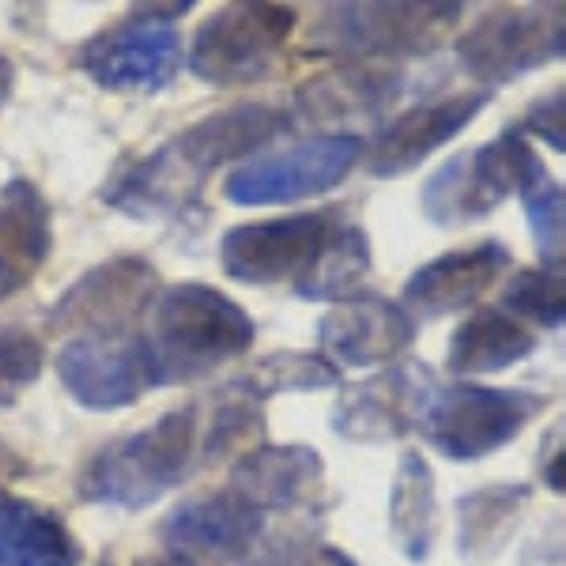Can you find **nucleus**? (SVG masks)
Returning a JSON list of instances; mask_svg holds the SVG:
<instances>
[{"instance_id": "obj_1", "label": "nucleus", "mask_w": 566, "mask_h": 566, "mask_svg": "<svg viewBox=\"0 0 566 566\" xmlns=\"http://www.w3.org/2000/svg\"><path fill=\"white\" fill-rule=\"evenodd\" d=\"M291 129V114L264 103H239L200 117L163 148L122 163L103 186V205L133 219L186 216L208 178L227 163L253 159L264 144Z\"/></svg>"}, {"instance_id": "obj_2", "label": "nucleus", "mask_w": 566, "mask_h": 566, "mask_svg": "<svg viewBox=\"0 0 566 566\" xmlns=\"http://www.w3.org/2000/svg\"><path fill=\"white\" fill-rule=\"evenodd\" d=\"M253 336V317L231 295L193 280L155 291L136 340L151 386H189L250 352Z\"/></svg>"}, {"instance_id": "obj_3", "label": "nucleus", "mask_w": 566, "mask_h": 566, "mask_svg": "<svg viewBox=\"0 0 566 566\" xmlns=\"http://www.w3.org/2000/svg\"><path fill=\"white\" fill-rule=\"evenodd\" d=\"M200 446V416L193 405H178L148 427L98 446L84 461L76 495L95 506L148 510L193 476Z\"/></svg>"}, {"instance_id": "obj_4", "label": "nucleus", "mask_w": 566, "mask_h": 566, "mask_svg": "<svg viewBox=\"0 0 566 566\" xmlns=\"http://www.w3.org/2000/svg\"><path fill=\"white\" fill-rule=\"evenodd\" d=\"M552 178L522 129H502L491 144L453 155L423 181V216L434 227H469L488 219L506 197H525Z\"/></svg>"}, {"instance_id": "obj_5", "label": "nucleus", "mask_w": 566, "mask_h": 566, "mask_svg": "<svg viewBox=\"0 0 566 566\" xmlns=\"http://www.w3.org/2000/svg\"><path fill=\"white\" fill-rule=\"evenodd\" d=\"M461 15L464 4H325L310 23L306 45L359 65L408 61L434 53Z\"/></svg>"}, {"instance_id": "obj_6", "label": "nucleus", "mask_w": 566, "mask_h": 566, "mask_svg": "<svg viewBox=\"0 0 566 566\" xmlns=\"http://www.w3.org/2000/svg\"><path fill=\"white\" fill-rule=\"evenodd\" d=\"M193 8L181 4H136L122 23L91 34L76 53V69L91 84L117 95H159L175 84L181 69V34L175 20Z\"/></svg>"}, {"instance_id": "obj_7", "label": "nucleus", "mask_w": 566, "mask_h": 566, "mask_svg": "<svg viewBox=\"0 0 566 566\" xmlns=\"http://www.w3.org/2000/svg\"><path fill=\"white\" fill-rule=\"evenodd\" d=\"M547 405H552L547 392L458 381V386H434L416 427L442 458L483 461L514 442Z\"/></svg>"}, {"instance_id": "obj_8", "label": "nucleus", "mask_w": 566, "mask_h": 566, "mask_svg": "<svg viewBox=\"0 0 566 566\" xmlns=\"http://www.w3.org/2000/svg\"><path fill=\"white\" fill-rule=\"evenodd\" d=\"M295 23L291 4L242 0L216 8L189 42V72L212 87L261 84L276 72Z\"/></svg>"}, {"instance_id": "obj_9", "label": "nucleus", "mask_w": 566, "mask_h": 566, "mask_svg": "<svg viewBox=\"0 0 566 566\" xmlns=\"http://www.w3.org/2000/svg\"><path fill=\"white\" fill-rule=\"evenodd\" d=\"M363 148L367 144L352 133L310 136L280 155L245 159L242 167H234L223 181V197L239 208H269L333 193L363 163Z\"/></svg>"}, {"instance_id": "obj_10", "label": "nucleus", "mask_w": 566, "mask_h": 566, "mask_svg": "<svg viewBox=\"0 0 566 566\" xmlns=\"http://www.w3.org/2000/svg\"><path fill=\"white\" fill-rule=\"evenodd\" d=\"M563 4L491 8L458 39V61L480 84H514L563 57Z\"/></svg>"}, {"instance_id": "obj_11", "label": "nucleus", "mask_w": 566, "mask_h": 566, "mask_svg": "<svg viewBox=\"0 0 566 566\" xmlns=\"http://www.w3.org/2000/svg\"><path fill=\"white\" fill-rule=\"evenodd\" d=\"M333 223V212H298L239 223L219 239V264L227 276L250 283V287L298 283L322 253Z\"/></svg>"}, {"instance_id": "obj_12", "label": "nucleus", "mask_w": 566, "mask_h": 566, "mask_svg": "<svg viewBox=\"0 0 566 566\" xmlns=\"http://www.w3.org/2000/svg\"><path fill=\"white\" fill-rule=\"evenodd\" d=\"M159 272L136 253H117L87 269L50 310L53 333H129L151 306Z\"/></svg>"}, {"instance_id": "obj_13", "label": "nucleus", "mask_w": 566, "mask_h": 566, "mask_svg": "<svg viewBox=\"0 0 566 566\" xmlns=\"http://www.w3.org/2000/svg\"><path fill=\"white\" fill-rule=\"evenodd\" d=\"M434 374L423 363H400L378 378L340 386L333 408V431L359 446H386L416 431L419 412L434 392Z\"/></svg>"}, {"instance_id": "obj_14", "label": "nucleus", "mask_w": 566, "mask_h": 566, "mask_svg": "<svg viewBox=\"0 0 566 566\" xmlns=\"http://www.w3.org/2000/svg\"><path fill=\"white\" fill-rule=\"evenodd\" d=\"M61 386L91 412L129 408L151 389L136 333H76L57 355Z\"/></svg>"}, {"instance_id": "obj_15", "label": "nucleus", "mask_w": 566, "mask_h": 566, "mask_svg": "<svg viewBox=\"0 0 566 566\" xmlns=\"http://www.w3.org/2000/svg\"><path fill=\"white\" fill-rule=\"evenodd\" d=\"M416 340V317L400 303L381 295H355L317 322V355H325L336 370H370L400 359Z\"/></svg>"}, {"instance_id": "obj_16", "label": "nucleus", "mask_w": 566, "mask_h": 566, "mask_svg": "<svg viewBox=\"0 0 566 566\" xmlns=\"http://www.w3.org/2000/svg\"><path fill=\"white\" fill-rule=\"evenodd\" d=\"M488 103H491V91L480 87V91L442 98V103H423L405 109L389 125H381L378 136L370 140V148H363V163L381 181L412 175L438 148H446L453 136L469 129Z\"/></svg>"}, {"instance_id": "obj_17", "label": "nucleus", "mask_w": 566, "mask_h": 566, "mask_svg": "<svg viewBox=\"0 0 566 566\" xmlns=\"http://www.w3.org/2000/svg\"><path fill=\"white\" fill-rule=\"evenodd\" d=\"M264 514L242 502L234 491L186 499L163 517L159 541L189 559H242L258 544Z\"/></svg>"}, {"instance_id": "obj_18", "label": "nucleus", "mask_w": 566, "mask_h": 566, "mask_svg": "<svg viewBox=\"0 0 566 566\" xmlns=\"http://www.w3.org/2000/svg\"><path fill=\"white\" fill-rule=\"evenodd\" d=\"M510 269V250L502 242H476L469 250H450L419 264L405 283V306L419 317H446L476 306Z\"/></svg>"}, {"instance_id": "obj_19", "label": "nucleus", "mask_w": 566, "mask_h": 566, "mask_svg": "<svg viewBox=\"0 0 566 566\" xmlns=\"http://www.w3.org/2000/svg\"><path fill=\"white\" fill-rule=\"evenodd\" d=\"M325 483V461L310 446H253L231 469V483L242 502L258 514H291L310 506Z\"/></svg>"}, {"instance_id": "obj_20", "label": "nucleus", "mask_w": 566, "mask_h": 566, "mask_svg": "<svg viewBox=\"0 0 566 566\" xmlns=\"http://www.w3.org/2000/svg\"><path fill=\"white\" fill-rule=\"evenodd\" d=\"M50 245L53 227L42 189L27 178L0 186V303L20 295L39 276Z\"/></svg>"}, {"instance_id": "obj_21", "label": "nucleus", "mask_w": 566, "mask_h": 566, "mask_svg": "<svg viewBox=\"0 0 566 566\" xmlns=\"http://www.w3.org/2000/svg\"><path fill=\"white\" fill-rule=\"evenodd\" d=\"M528 483H483L458 499V552L469 566L495 563L522 528Z\"/></svg>"}, {"instance_id": "obj_22", "label": "nucleus", "mask_w": 566, "mask_h": 566, "mask_svg": "<svg viewBox=\"0 0 566 566\" xmlns=\"http://www.w3.org/2000/svg\"><path fill=\"white\" fill-rule=\"evenodd\" d=\"M536 348L533 328L510 317L499 306H483L472 317L453 328L450 352H446V370L453 378H480V374H499L514 363L528 359Z\"/></svg>"}, {"instance_id": "obj_23", "label": "nucleus", "mask_w": 566, "mask_h": 566, "mask_svg": "<svg viewBox=\"0 0 566 566\" xmlns=\"http://www.w3.org/2000/svg\"><path fill=\"white\" fill-rule=\"evenodd\" d=\"M76 536L50 510L0 491V566H80Z\"/></svg>"}, {"instance_id": "obj_24", "label": "nucleus", "mask_w": 566, "mask_h": 566, "mask_svg": "<svg viewBox=\"0 0 566 566\" xmlns=\"http://www.w3.org/2000/svg\"><path fill=\"white\" fill-rule=\"evenodd\" d=\"M389 533L397 552L408 563H427L438 536V502H434V472L419 450L400 453L397 476L389 491Z\"/></svg>"}, {"instance_id": "obj_25", "label": "nucleus", "mask_w": 566, "mask_h": 566, "mask_svg": "<svg viewBox=\"0 0 566 566\" xmlns=\"http://www.w3.org/2000/svg\"><path fill=\"white\" fill-rule=\"evenodd\" d=\"M400 95V80L378 69H336L298 87V109L310 122H340V117L381 114Z\"/></svg>"}, {"instance_id": "obj_26", "label": "nucleus", "mask_w": 566, "mask_h": 566, "mask_svg": "<svg viewBox=\"0 0 566 566\" xmlns=\"http://www.w3.org/2000/svg\"><path fill=\"white\" fill-rule=\"evenodd\" d=\"M374 272V250L359 223H333L322 253L310 272L295 283V295L306 303H344L363 295V283Z\"/></svg>"}, {"instance_id": "obj_27", "label": "nucleus", "mask_w": 566, "mask_h": 566, "mask_svg": "<svg viewBox=\"0 0 566 566\" xmlns=\"http://www.w3.org/2000/svg\"><path fill=\"white\" fill-rule=\"evenodd\" d=\"M231 389L253 400H269L280 392H317L340 386V370L317 352H272L253 363L250 370L227 381Z\"/></svg>"}, {"instance_id": "obj_28", "label": "nucleus", "mask_w": 566, "mask_h": 566, "mask_svg": "<svg viewBox=\"0 0 566 566\" xmlns=\"http://www.w3.org/2000/svg\"><path fill=\"white\" fill-rule=\"evenodd\" d=\"M219 408L208 423L205 438H200V461L205 464H216V461H227L234 453H250L253 446L264 438V412H261V400L245 397V392L223 386L219 392Z\"/></svg>"}, {"instance_id": "obj_29", "label": "nucleus", "mask_w": 566, "mask_h": 566, "mask_svg": "<svg viewBox=\"0 0 566 566\" xmlns=\"http://www.w3.org/2000/svg\"><path fill=\"white\" fill-rule=\"evenodd\" d=\"M517 322H533L541 328H563L566 314V291L559 272L544 269H522L514 280L502 287V306Z\"/></svg>"}, {"instance_id": "obj_30", "label": "nucleus", "mask_w": 566, "mask_h": 566, "mask_svg": "<svg viewBox=\"0 0 566 566\" xmlns=\"http://www.w3.org/2000/svg\"><path fill=\"white\" fill-rule=\"evenodd\" d=\"M42 340L23 325H0V408L20 405V397L42 378Z\"/></svg>"}, {"instance_id": "obj_31", "label": "nucleus", "mask_w": 566, "mask_h": 566, "mask_svg": "<svg viewBox=\"0 0 566 566\" xmlns=\"http://www.w3.org/2000/svg\"><path fill=\"white\" fill-rule=\"evenodd\" d=\"M528 231H533V245L541 253L544 272H559L563 276V239H566V200L563 186L555 178H547L544 186H536L533 193L522 197Z\"/></svg>"}, {"instance_id": "obj_32", "label": "nucleus", "mask_w": 566, "mask_h": 566, "mask_svg": "<svg viewBox=\"0 0 566 566\" xmlns=\"http://www.w3.org/2000/svg\"><path fill=\"white\" fill-rule=\"evenodd\" d=\"M522 133L525 136H541L544 144H552L555 151H566V129H563V87H555V95H544L528 106V114L522 117Z\"/></svg>"}, {"instance_id": "obj_33", "label": "nucleus", "mask_w": 566, "mask_h": 566, "mask_svg": "<svg viewBox=\"0 0 566 566\" xmlns=\"http://www.w3.org/2000/svg\"><path fill=\"white\" fill-rule=\"evenodd\" d=\"M291 566H355V559L348 552H340V547H314V552H306V555H298Z\"/></svg>"}, {"instance_id": "obj_34", "label": "nucleus", "mask_w": 566, "mask_h": 566, "mask_svg": "<svg viewBox=\"0 0 566 566\" xmlns=\"http://www.w3.org/2000/svg\"><path fill=\"white\" fill-rule=\"evenodd\" d=\"M136 566H197V559H189V555H178V552H163V555H140Z\"/></svg>"}, {"instance_id": "obj_35", "label": "nucleus", "mask_w": 566, "mask_h": 566, "mask_svg": "<svg viewBox=\"0 0 566 566\" xmlns=\"http://www.w3.org/2000/svg\"><path fill=\"white\" fill-rule=\"evenodd\" d=\"M8 464H12V450H8V446H4V442H0V472H4V469H8Z\"/></svg>"}, {"instance_id": "obj_36", "label": "nucleus", "mask_w": 566, "mask_h": 566, "mask_svg": "<svg viewBox=\"0 0 566 566\" xmlns=\"http://www.w3.org/2000/svg\"><path fill=\"white\" fill-rule=\"evenodd\" d=\"M98 566H114V563H109V559H103V563H98Z\"/></svg>"}]
</instances>
